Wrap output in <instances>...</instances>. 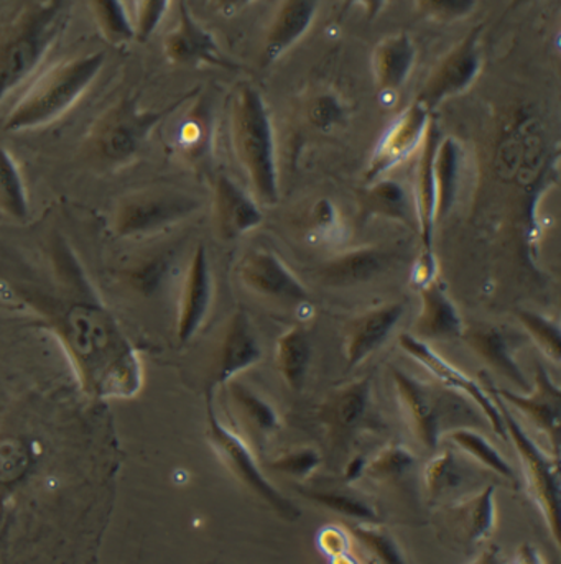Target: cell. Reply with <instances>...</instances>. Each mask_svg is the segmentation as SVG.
Masks as SVG:
<instances>
[{"label":"cell","mask_w":561,"mask_h":564,"mask_svg":"<svg viewBox=\"0 0 561 564\" xmlns=\"http://www.w3.org/2000/svg\"><path fill=\"white\" fill-rule=\"evenodd\" d=\"M315 221L319 227H330L335 223V208H333L332 203L323 199L316 205Z\"/></svg>","instance_id":"c3c4849f"},{"label":"cell","mask_w":561,"mask_h":564,"mask_svg":"<svg viewBox=\"0 0 561 564\" xmlns=\"http://www.w3.org/2000/svg\"><path fill=\"white\" fill-rule=\"evenodd\" d=\"M72 0L33 3L0 45V102L25 82L62 35Z\"/></svg>","instance_id":"277c9868"},{"label":"cell","mask_w":561,"mask_h":564,"mask_svg":"<svg viewBox=\"0 0 561 564\" xmlns=\"http://www.w3.org/2000/svg\"><path fill=\"white\" fill-rule=\"evenodd\" d=\"M172 0H139L137 2L136 40L147 42L165 19Z\"/></svg>","instance_id":"b9f144b4"},{"label":"cell","mask_w":561,"mask_h":564,"mask_svg":"<svg viewBox=\"0 0 561 564\" xmlns=\"http://www.w3.org/2000/svg\"><path fill=\"white\" fill-rule=\"evenodd\" d=\"M403 313V303H387L350 319L344 333V357L347 367L350 369L359 366L370 354L376 352L389 338L397 323L402 319Z\"/></svg>","instance_id":"ac0fdd59"},{"label":"cell","mask_w":561,"mask_h":564,"mask_svg":"<svg viewBox=\"0 0 561 564\" xmlns=\"http://www.w3.org/2000/svg\"><path fill=\"white\" fill-rule=\"evenodd\" d=\"M496 393L504 402L526 413L527 419L549 436L555 453L559 454L561 390L542 364H537L536 380H533L532 393L529 395L507 389H497Z\"/></svg>","instance_id":"e0dca14e"},{"label":"cell","mask_w":561,"mask_h":564,"mask_svg":"<svg viewBox=\"0 0 561 564\" xmlns=\"http://www.w3.org/2000/svg\"><path fill=\"white\" fill-rule=\"evenodd\" d=\"M229 122L234 153L253 195L263 205H277L280 189L272 119L262 95L253 86L244 83L236 89Z\"/></svg>","instance_id":"7a4b0ae2"},{"label":"cell","mask_w":561,"mask_h":564,"mask_svg":"<svg viewBox=\"0 0 561 564\" xmlns=\"http://www.w3.org/2000/svg\"><path fill=\"white\" fill-rule=\"evenodd\" d=\"M386 6L387 0H341L339 17L346 15L353 7H360L366 13V19L373 22L382 13Z\"/></svg>","instance_id":"ee69618b"},{"label":"cell","mask_w":561,"mask_h":564,"mask_svg":"<svg viewBox=\"0 0 561 564\" xmlns=\"http://www.w3.org/2000/svg\"><path fill=\"white\" fill-rule=\"evenodd\" d=\"M367 192V208L377 216L410 225L409 198L406 189L392 180H376Z\"/></svg>","instance_id":"836d02e7"},{"label":"cell","mask_w":561,"mask_h":564,"mask_svg":"<svg viewBox=\"0 0 561 564\" xmlns=\"http://www.w3.org/2000/svg\"><path fill=\"white\" fill-rule=\"evenodd\" d=\"M239 276L247 289L267 299L302 305L310 300L309 290L292 270L269 250H250L239 263Z\"/></svg>","instance_id":"5bb4252c"},{"label":"cell","mask_w":561,"mask_h":564,"mask_svg":"<svg viewBox=\"0 0 561 564\" xmlns=\"http://www.w3.org/2000/svg\"><path fill=\"white\" fill-rule=\"evenodd\" d=\"M303 497L341 513V516L349 517L363 523H379L380 516L373 506L363 497L354 496V494L337 492V490H302Z\"/></svg>","instance_id":"e575fe53"},{"label":"cell","mask_w":561,"mask_h":564,"mask_svg":"<svg viewBox=\"0 0 561 564\" xmlns=\"http://www.w3.org/2000/svg\"><path fill=\"white\" fill-rule=\"evenodd\" d=\"M399 346L402 347L412 359H416L417 362L427 367L443 386L449 387V389L454 390V392L463 393L467 399L473 400L474 405L484 413L487 422L493 426L494 432L503 440L509 438L499 409H497L494 400L490 399L489 393L484 392L483 387H481L476 380L464 376L461 370L451 366L449 360L443 359L439 352H435L425 340L417 338L412 333H403V335H400Z\"/></svg>","instance_id":"8fae6325"},{"label":"cell","mask_w":561,"mask_h":564,"mask_svg":"<svg viewBox=\"0 0 561 564\" xmlns=\"http://www.w3.org/2000/svg\"><path fill=\"white\" fill-rule=\"evenodd\" d=\"M166 59L179 66H218L234 69L236 65L219 48L215 36L190 12L185 0L180 2L179 22L163 40Z\"/></svg>","instance_id":"4fadbf2b"},{"label":"cell","mask_w":561,"mask_h":564,"mask_svg":"<svg viewBox=\"0 0 561 564\" xmlns=\"http://www.w3.org/2000/svg\"><path fill=\"white\" fill-rule=\"evenodd\" d=\"M229 395L236 409L239 410L240 416L246 420L247 425L262 435L276 433L280 426L279 415H277L273 406L270 405L262 397L242 383L229 380Z\"/></svg>","instance_id":"4dcf8cb0"},{"label":"cell","mask_w":561,"mask_h":564,"mask_svg":"<svg viewBox=\"0 0 561 564\" xmlns=\"http://www.w3.org/2000/svg\"><path fill=\"white\" fill-rule=\"evenodd\" d=\"M425 487L433 500L449 496L463 484V469L451 452L436 454L425 466Z\"/></svg>","instance_id":"8d00e7d4"},{"label":"cell","mask_w":561,"mask_h":564,"mask_svg":"<svg viewBox=\"0 0 561 564\" xmlns=\"http://www.w3.org/2000/svg\"><path fill=\"white\" fill-rule=\"evenodd\" d=\"M436 279V262L435 257H433L432 250H425L423 256L420 257L419 262L416 265V272H413V283L417 286L427 285V283L432 282V280Z\"/></svg>","instance_id":"bcb514c9"},{"label":"cell","mask_w":561,"mask_h":564,"mask_svg":"<svg viewBox=\"0 0 561 564\" xmlns=\"http://www.w3.org/2000/svg\"><path fill=\"white\" fill-rule=\"evenodd\" d=\"M93 15L105 39L120 46L136 40V26L122 0H89Z\"/></svg>","instance_id":"d6a6232c"},{"label":"cell","mask_w":561,"mask_h":564,"mask_svg":"<svg viewBox=\"0 0 561 564\" xmlns=\"http://www.w3.org/2000/svg\"><path fill=\"white\" fill-rule=\"evenodd\" d=\"M530 2V0H513L510 2V9H516V7L524 6V3Z\"/></svg>","instance_id":"816d5d0a"},{"label":"cell","mask_w":561,"mask_h":564,"mask_svg":"<svg viewBox=\"0 0 561 564\" xmlns=\"http://www.w3.org/2000/svg\"><path fill=\"white\" fill-rule=\"evenodd\" d=\"M430 126V111L422 105L413 101L386 130L380 142L377 143L369 169H367V182H376L382 178L387 172L406 162L413 152L420 149L427 130Z\"/></svg>","instance_id":"7c38bea8"},{"label":"cell","mask_w":561,"mask_h":564,"mask_svg":"<svg viewBox=\"0 0 561 564\" xmlns=\"http://www.w3.org/2000/svg\"><path fill=\"white\" fill-rule=\"evenodd\" d=\"M0 208L13 219L29 218V195L19 163L9 150L0 147Z\"/></svg>","instance_id":"f546056e"},{"label":"cell","mask_w":561,"mask_h":564,"mask_svg":"<svg viewBox=\"0 0 561 564\" xmlns=\"http://www.w3.org/2000/svg\"><path fill=\"white\" fill-rule=\"evenodd\" d=\"M461 163L463 149L453 137L440 139L436 147L433 173H435L436 189V223L443 221L453 209L460 189Z\"/></svg>","instance_id":"4316f807"},{"label":"cell","mask_w":561,"mask_h":564,"mask_svg":"<svg viewBox=\"0 0 561 564\" xmlns=\"http://www.w3.org/2000/svg\"><path fill=\"white\" fill-rule=\"evenodd\" d=\"M467 346L497 373L516 383L524 392H529L530 383L527 382L514 352L520 346L522 339L519 335L497 326L479 325L471 329H464L463 336Z\"/></svg>","instance_id":"44dd1931"},{"label":"cell","mask_w":561,"mask_h":564,"mask_svg":"<svg viewBox=\"0 0 561 564\" xmlns=\"http://www.w3.org/2000/svg\"><path fill=\"white\" fill-rule=\"evenodd\" d=\"M208 2L212 3L216 12L222 13V15L234 17L242 12L253 0H208Z\"/></svg>","instance_id":"7dc6e473"},{"label":"cell","mask_w":561,"mask_h":564,"mask_svg":"<svg viewBox=\"0 0 561 564\" xmlns=\"http://www.w3.org/2000/svg\"><path fill=\"white\" fill-rule=\"evenodd\" d=\"M213 209L218 234L225 240L239 239L263 219L256 199L226 175L216 178Z\"/></svg>","instance_id":"ffe728a7"},{"label":"cell","mask_w":561,"mask_h":564,"mask_svg":"<svg viewBox=\"0 0 561 564\" xmlns=\"http://www.w3.org/2000/svg\"><path fill=\"white\" fill-rule=\"evenodd\" d=\"M55 326L89 393L130 397L140 389L139 359L105 308L93 302L73 303Z\"/></svg>","instance_id":"6da1fadb"},{"label":"cell","mask_w":561,"mask_h":564,"mask_svg":"<svg viewBox=\"0 0 561 564\" xmlns=\"http://www.w3.org/2000/svg\"><path fill=\"white\" fill-rule=\"evenodd\" d=\"M416 463V456L402 445H389L380 449L364 467V474L370 479L389 482L407 474Z\"/></svg>","instance_id":"74e56055"},{"label":"cell","mask_w":561,"mask_h":564,"mask_svg":"<svg viewBox=\"0 0 561 564\" xmlns=\"http://www.w3.org/2000/svg\"><path fill=\"white\" fill-rule=\"evenodd\" d=\"M320 464H322V456L316 449L300 448L277 457L270 463V467L273 470L287 474V476L306 479L310 474L319 469Z\"/></svg>","instance_id":"60d3db41"},{"label":"cell","mask_w":561,"mask_h":564,"mask_svg":"<svg viewBox=\"0 0 561 564\" xmlns=\"http://www.w3.org/2000/svg\"><path fill=\"white\" fill-rule=\"evenodd\" d=\"M490 395H494V403L499 409L506 425L507 436L513 440L524 469H526V479L529 484L530 494L539 506L547 527L552 533L557 545H560V470L559 456L552 457L543 452L529 435L520 423L514 419L513 413L507 409V403L497 395L496 390L490 389Z\"/></svg>","instance_id":"ba28073f"},{"label":"cell","mask_w":561,"mask_h":564,"mask_svg":"<svg viewBox=\"0 0 561 564\" xmlns=\"http://www.w3.org/2000/svg\"><path fill=\"white\" fill-rule=\"evenodd\" d=\"M417 62V46L407 32L384 36L373 50L374 83L377 91L393 95L412 75Z\"/></svg>","instance_id":"7402d4cb"},{"label":"cell","mask_w":561,"mask_h":564,"mask_svg":"<svg viewBox=\"0 0 561 564\" xmlns=\"http://www.w3.org/2000/svg\"><path fill=\"white\" fill-rule=\"evenodd\" d=\"M484 25H476L442 56L420 88L416 101L427 111L439 108L473 86L483 68Z\"/></svg>","instance_id":"30bf717a"},{"label":"cell","mask_w":561,"mask_h":564,"mask_svg":"<svg viewBox=\"0 0 561 564\" xmlns=\"http://www.w3.org/2000/svg\"><path fill=\"white\" fill-rule=\"evenodd\" d=\"M494 492H496L494 486H487L476 496L454 507L457 525L470 542L479 543L489 540L496 529L497 509Z\"/></svg>","instance_id":"f1b7e54d"},{"label":"cell","mask_w":561,"mask_h":564,"mask_svg":"<svg viewBox=\"0 0 561 564\" xmlns=\"http://www.w3.org/2000/svg\"><path fill=\"white\" fill-rule=\"evenodd\" d=\"M213 303V275L205 246L196 247L180 295L179 323L176 333L182 344L195 338L205 325Z\"/></svg>","instance_id":"9a60e30c"},{"label":"cell","mask_w":561,"mask_h":564,"mask_svg":"<svg viewBox=\"0 0 561 564\" xmlns=\"http://www.w3.org/2000/svg\"><path fill=\"white\" fill-rule=\"evenodd\" d=\"M390 256L379 247H359L347 250L326 262L320 270V279L332 286H349L369 282L390 265Z\"/></svg>","instance_id":"484cf974"},{"label":"cell","mask_w":561,"mask_h":564,"mask_svg":"<svg viewBox=\"0 0 561 564\" xmlns=\"http://www.w3.org/2000/svg\"><path fill=\"white\" fill-rule=\"evenodd\" d=\"M106 53L66 59L43 73L3 120V132H23L48 126L69 111L103 72Z\"/></svg>","instance_id":"3957f363"},{"label":"cell","mask_w":561,"mask_h":564,"mask_svg":"<svg viewBox=\"0 0 561 564\" xmlns=\"http://www.w3.org/2000/svg\"><path fill=\"white\" fill-rule=\"evenodd\" d=\"M522 563H540L542 560L537 558V550L530 545H524L520 549V560Z\"/></svg>","instance_id":"f907efd6"},{"label":"cell","mask_w":561,"mask_h":564,"mask_svg":"<svg viewBox=\"0 0 561 564\" xmlns=\"http://www.w3.org/2000/svg\"><path fill=\"white\" fill-rule=\"evenodd\" d=\"M354 536L379 558L380 563H403L402 552L393 536L377 523H363L354 529Z\"/></svg>","instance_id":"f35d334b"},{"label":"cell","mask_w":561,"mask_h":564,"mask_svg":"<svg viewBox=\"0 0 561 564\" xmlns=\"http://www.w3.org/2000/svg\"><path fill=\"white\" fill-rule=\"evenodd\" d=\"M312 340L303 326H293L277 339V370L290 389L302 390L312 364Z\"/></svg>","instance_id":"83f0119b"},{"label":"cell","mask_w":561,"mask_h":564,"mask_svg":"<svg viewBox=\"0 0 561 564\" xmlns=\"http://www.w3.org/2000/svg\"><path fill=\"white\" fill-rule=\"evenodd\" d=\"M442 137L435 123L430 122L425 139L420 145V159L417 163L416 180V213L422 236L423 249L432 250L433 234L436 226V189L433 162H435L436 147Z\"/></svg>","instance_id":"d4e9b609"},{"label":"cell","mask_w":561,"mask_h":564,"mask_svg":"<svg viewBox=\"0 0 561 564\" xmlns=\"http://www.w3.org/2000/svg\"><path fill=\"white\" fill-rule=\"evenodd\" d=\"M370 415V379L354 380L326 397L319 410L320 422L335 442L363 429Z\"/></svg>","instance_id":"d6986e66"},{"label":"cell","mask_w":561,"mask_h":564,"mask_svg":"<svg viewBox=\"0 0 561 564\" xmlns=\"http://www.w3.org/2000/svg\"><path fill=\"white\" fill-rule=\"evenodd\" d=\"M419 318L416 335L419 339H456L464 333L463 318L451 302L445 286L439 279L420 286Z\"/></svg>","instance_id":"cb8c5ba5"},{"label":"cell","mask_w":561,"mask_h":564,"mask_svg":"<svg viewBox=\"0 0 561 564\" xmlns=\"http://www.w3.org/2000/svg\"><path fill=\"white\" fill-rule=\"evenodd\" d=\"M397 397L409 416L419 442L427 449H436L443 435L457 429V422L474 419L473 410L453 393L442 392L402 370H392Z\"/></svg>","instance_id":"5b68a950"},{"label":"cell","mask_w":561,"mask_h":564,"mask_svg":"<svg viewBox=\"0 0 561 564\" xmlns=\"http://www.w3.org/2000/svg\"><path fill=\"white\" fill-rule=\"evenodd\" d=\"M206 420H208V440L213 449L218 454L219 459L230 470L240 484L247 487L250 492L263 500L270 509L276 510L282 519L295 520L300 517V509H296L280 490L276 489L272 482L263 476L259 469L256 457L250 453L249 446L223 425L215 410V386L206 390Z\"/></svg>","instance_id":"52a82bcc"},{"label":"cell","mask_w":561,"mask_h":564,"mask_svg":"<svg viewBox=\"0 0 561 564\" xmlns=\"http://www.w3.org/2000/svg\"><path fill=\"white\" fill-rule=\"evenodd\" d=\"M364 467H366V459H364L363 456L354 457V459L347 464L346 469H344V477H346L347 482L359 479L364 474Z\"/></svg>","instance_id":"681fc988"},{"label":"cell","mask_w":561,"mask_h":564,"mask_svg":"<svg viewBox=\"0 0 561 564\" xmlns=\"http://www.w3.org/2000/svg\"><path fill=\"white\" fill-rule=\"evenodd\" d=\"M520 325L526 329L527 335L532 338L539 349L553 362L560 364L561 338L559 319L550 318L542 313L519 310L517 312Z\"/></svg>","instance_id":"d590c367"},{"label":"cell","mask_w":561,"mask_h":564,"mask_svg":"<svg viewBox=\"0 0 561 564\" xmlns=\"http://www.w3.org/2000/svg\"><path fill=\"white\" fill-rule=\"evenodd\" d=\"M199 206L195 196L179 189H142L122 199L114 216V229L120 237L149 236L190 218Z\"/></svg>","instance_id":"9c48e42d"},{"label":"cell","mask_w":561,"mask_h":564,"mask_svg":"<svg viewBox=\"0 0 561 564\" xmlns=\"http://www.w3.org/2000/svg\"><path fill=\"white\" fill-rule=\"evenodd\" d=\"M260 359H262V347L250 325L249 315L239 310L230 316L226 326L225 338L219 347L215 383L223 386L229 382L244 370L256 366Z\"/></svg>","instance_id":"603a6c76"},{"label":"cell","mask_w":561,"mask_h":564,"mask_svg":"<svg viewBox=\"0 0 561 564\" xmlns=\"http://www.w3.org/2000/svg\"><path fill=\"white\" fill-rule=\"evenodd\" d=\"M175 109L153 111L139 105L136 98H122L103 113L93 130V149L96 155L112 165L130 162L142 150L157 126Z\"/></svg>","instance_id":"8992f818"},{"label":"cell","mask_w":561,"mask_h":564,"mask_svg":"<svg viewBox=\"0 0 561 564\" xmlns=\"http://www.w3.org/2000/svg\"><path fill=\"white\" fill-rule=\"evenodd\" d=\"M322 0H282L273 13L263 39V66L273 65L290 52L312 29Z\"/></svg>","instance_id":"2e32d148"},{"label":"cell","mask_w":561,"mask_h":564,"mask_svg":"<svg viewBox=\"0 0 561 564\" xmlns=\"http://www.w3.org/2000/svg\"><path fill=\"white\" fill-rule=\"evenodd\" d=\"M446 436H449V440H451L457 448L473 456L477 463L483 464L487 469L506 477L510 482H517V474L514 473L509 463H507V460L500 456V453L497 452L484 436H481L479 433L473 432V430L466 429V426H457V429H453L451 432L446 433Z\"/></svg>","instance_id":"1f68e13d"},{"label":"cell","mask_w":561,"mask_h":564,"mask_svg":"<svg viewBox=\"0 0 561 564\" xmlns=\"http://www.w3.org/2000/svg\"><path fill=\"white\" fill-rule=\"evenodd\" d=\"M347 535H344L339 529H323L319 535V545L323 553L326 555H344L349 549V542H347Z\"/></svg>","instance_id":"7bdbcfd3"},{"label":"cell","mask_w":561,"mask_h":564,"mask_svg":"<svg viewBox=\"0 0 561 564\" xmlns=\"http://www.w3.org/2000/svg\"><path fill=\"white\" fill-rule=\"evenodd\" d=\"M423 19L435 23H454L476 12L479 0H413Z\"/></svg>","instance_id":"ab89813d"},{"label":"cell","mask_w":561,"mask_h":564,"mask_svg":"<svg viewBox=\"0 0 561 564\" xmlns=\"http://www.w3.org/2000/svg\"><path fill=\"white\" fill-rule=\"evenodd\" d=\"M341 117V109L337 108L335 99L320 98L313 108V119L319 126L328 127L337 122Z\"/></svg>","instance_id":"f6af8a7d"}]
</instances>
